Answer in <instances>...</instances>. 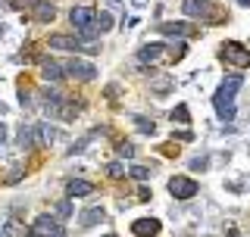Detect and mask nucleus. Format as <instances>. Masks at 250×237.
I'll return each mask as SVG.
<instances>
[{"mask_svg":"<svg viewBox=\"0 0 250 237\" xmlns=\"http://www.w3.org/2000/svg\"><path fill=\"white\" fill-rule=\"evenodd\" d=\"M241 84H244V78H241V75H225L222 84H219L213 103H216V113H219L222 122H231V118H234V94L241 91Z\"/></svg>","mask_w":250,"mask_h":237,"instance_id":"nucleus-1","label":"nucleus"},{"mask_svg":"<svg viewBox=\"0 0 250 237\" xmlns=\"http://www.w3.org/2000/svg\"><path fill=\"white\" fill-rule=\"evenodd\" d=\"M94 19H97V13L91 10V6H72V13H69V22H72V28H78L84 38H91L94 31Z\"/></svg>","mask_w":250,"mask_h":237,"instance_id":"nucleus-2","label":"nucleus"},{"mask_svg":"<svg viewBox=\"0 0 250 237\" xmlns=\"http://www.w3.org/2000/svg\"><path fill=\"white\" fill-rule=\"evenodd\" d=\"M62 75L75 78V81H91V78L97 75V69H94L88 59H69L66 66H62Z\"/></svg>","mask_w":250,"mask_h":237,"instance_id":"nucleus-3","label":"nucleus"},{"mask_svg":"<svg viewBox=\"0 0 250 237\" xmlns=\"http://www.w3.org/2000/svg\"><path fill=\"white\" fill-rule=\"evenodd\" d=\"M222 57L231 62V66H238V69H247L250 66V50L241 41H229L222 47Z\"/></svg>","mask_w":250,"mask_h":237,"instance_id":"nucleus-4","label":"nucleus"},{"mask_svg":"<svg viewBox=\"0 0 250 237\" xmlns=\"http://www.w3.org/2000/svg\"><path fill=\"white\" fill-rule=\"evenodd\" d=\"M197 191H200V187L194 184L191 178H185V175H175V178L169 181V194L175 197V200H191Z\"/></svg>","mask_w":250,"mask_h":237,"instance_id":"nucleus-5","label":"nucleus"},{"mask_svg":"<svg viewBox=\"0 0 250 237\" xmlns=\"http://www.w3.org/2000/svg\"><path fill=\"white\" fill-rule=\"evenodd\" d=\"M31 237H66V234H62V228H60L57 218H50V216H38L35 228H31Z\"/></svg>","mask_w":250,"mask_h":237,"instance_id":"nucleus-6","label":"nucleus"},{"mask_svg":"<svg viewBox=\"0 0 250 237\" xmlns=\"http://www.w3.org/2000/svg\"><path fill=\"white\" fill-rule=\"evenodd\" d=\"M185 16L191 19H207V16H216V6L209 0H185Z\"/></svg>","mask_w":250,"mask_h":237,"instance_id":"nucleus-7","label":"nucleus"},{"mask_svg":"<svg viewBox=\"0 0 250 237\" xmlns=\"http://www.w3.org/2000/svg\"><path fill=\"white\" fill-rule=\"evenodd\" d=\"M31 16H35L38 22H53L57 19V6H53L50 0H31Z\"/></svg>","mask_w":250,"mask_h":237,"instance_id":"nucleus-8","label":"nucleus"},{"mask_svg":"<svg viewBox=\"0 0 250 237\" xmlns=\"http://www.w3.org/2000/svg\"><path fill=\"white\" fill-rule=\"evenodd\" d=\"M131 231H135V237H153V234H160V222L156 218H138L131 225Z\"/></svg>","mask_w":250,"mask_h":237,"instance_id":"nucleus-9","label":"nucleus"},{"mask_svg":"<svg viewBox=\"0 0 250 237\" xmlns=\"http://www.w3.org/2000/svg\"><path fill=\"white\" fill-rule=\"evenodd\" d=\"M35 134L41 138V144H47V147H50V144H57V140H66V134H62L60 128H53V125H38Z\"/></svg>","mask_w":250,"mask_h":237,"instance_id":"nucleus-10","label":"nucleus"},{"mask_svg":"<svg viewBox=\"0 0 250 237\" xmlns=\"http://www.w3.org/2000/svg\"><path fill=\"white\" fill-rule=\"evenodd\" d=\"M50 47L53 50H84V44L82 41H75V38H69V35H53L50 38Z\"/></svg>","mask_w":250,"mask_h":237,"instance_id":"nucleus-11","label":"nucleus"},{"mask_svg":"<svg viewBox=\"0 0 250 237\" xmlns=\"http://www.w3.org/2000/svg\"><path fill=\"white\" fill-rule=\"evenodd\" d=\"M66 194L72 197V200H75V197H88V194H94V184H91V181H84V178H72L66 184Z\"/></svg>","mask_w":250,"mask_h":237,"instance_id":"nucleus-12","label":"nucleus"},{"mask_svg":"<svg viewBox=\"0 0 250 237\" xmlns=\"http://www.w3.org/2000/svg\"><path fill=\"white\" fill-rule=\"evenodd\" d=\"M160 31H163V35H172V38H188V35H194V28L188 25V22H163Z\"/></svg>","mask_w":250,"mask_h":237,"instance_id":"nucleus-13","label":"nucleus"},{"mask_svg":"<svg viewBox=\"0 0 250 237\" xmlns=\"http://www.w3.org/2000/svg\"><path fill=\"white\" fill-rule=\"evenodd\" d=\"M41 75L47 78V81H62V78H66V75H62V66H60V62H53V59H44L41 62Z\"/></svg>","mask_w":250,"mask_h":237,"instance_id":"nucleus-14","label":"nucleus"},{"mask_svg":"<svg viewBox=\"0 0 250 237\" xmlns=\"http://www.w3.org/2000/svg\"><path fill=\"white\" fill-rule=\"evenodd\" d=\"M104 218H106L104 206H91V209H84V212H82V225H84V228H91V225L104 222Z\"/></svg>","mask_w":250,"mask_h":237,"instance_id":"nucleus-15","label":"nucleus"},{"mask_svg":"<svg viewBox=\"0 0 250 237\" xmlns=\"http://www.w3.org/2000/svg\"><path fill=\"white\" fill-rule=\"evenodd\" d=\"M160 53H163V44H144L138 50V62H153Z\"/></svg>","mask_w":250,"mask_h":237,"instance_id":"nucleus-16","label":"nucleus"},{"mask_svg":"<svg viewBox=\"0 0 250 237\" xmlns=\"http://www.w3.org/2000/svg\"><path fill=\"white\" fill-rule=\"evenodd\" d=\"M94 28L109 31V28H113V16H109V13H97V19H94Z\"/></svg>","mask_w":250,"mask_h":237,"instance_id":"nucleus-17","label":"nucleus"},{"mask_svg":"<svg viewBox=\"0 0 250 237\" xmlns=\"http://www.w3.org/2000/svg\"><path fill=\"white\" fill-rule=\"evenodd\" d=\"M169 118H172V122H191V113H188V106H185V103H178L175 109H172V116H169Z\"/></svg>","mask_w":250,"mask_h":237,"instance_id":"nucleus-18","label":"nucleus"},{"mask_svg":"<svg viewBox=\"0 0 250 237\" xmlns=\"http://www.w3.org/2000/svg\"><path fill=\"white\" fill-rule=\"evenodd\" d=\"M19 144H22V147H31V144H35V128L22 125V128H19Z\"/></svg>","mask_w":250,"mask_h":237,"instance_id":"nucleus-19","label":"nucleus"},{"mask_svg":"<svg viewBox=\"0 0 250 237\" xmlns=\"http://www.w3.org/2000/svg\"><path fill=\"white\" fill-rule=\"evenodd\" d=\"M135 125H138L144 134H153V131H156V122H153V118H144V116H135Z\"/></svg>","mask_w":250,"mask_h":237,"instance_id":"nucleus-20","label":"nucleus"},{"mask_svg":"<svg viewBox=\"0 0 250 237\" xmlns=\"http://www.w3.org/2000/svg\"><path fill=\"white\" fill-rule=\"evenodd\" d=\"M128 175H131V178H138V181H144V178H150V169H147V165H131Z\"/></svg>","mask_w":250,"mask_h":237,"instance_id":"nucleus-21","label":"nucleus"},{"mask_svg":"<svg viewBox=\"0 0 250 237\" xmlns=\"http://www.w3.org/2000/svg\"><path fill=\"white\" fill-rule=\"evenodd\" d=\"M106 172H109L113 178H122V175H125V165H122V162H109V169H106Z\"/></svg>","mask_w":250,"mask_h":237,"instance_id":"nucleus-22","label":"nucleus"},{"mask_svg":"<svg viewBox=\"0 0 250 237\" xmlns=\"http://www.w3.org/2000/svg\"><path fill=\"white\" fill-rule=\"evenodd\" d=\"M57 212H60V218H69V216H72V203H69V200H62L60 206H57Z\"/></svg>","mask_w":250,"mask_h":237,"instance_id":"nucleus-23","label":"nucleus"},{"mask_svg":"<svg viewBox=\"0 0 250 237\" xmlns=\"http://www.w3.org/2000/svg\"><path fill=\"white\" fill-rule=\"evenodd\" d=\"M191 169L194 172H203V169H207V156H194V159H191Z\"/></svg>","mask_w":250,"mask_h":237,"instance_id":"nucleus-24","label":"nucleus"},{"mask_svg":"<svg viewBox=\"0 0 250 237\" xmlns=\"http://www.w3.org/2000/svg\"><path fill=\"white\" fill-rule=\"evenodd\" d=\"M153 88H156V94H166V91L172 88V81H169V78H160V81H156Z\"/></svg>","mask_w":250,"mask_h":237,"instance_id":"nucleus-25","label":"nucleus"},{"mask_svg":"<svg viewBox=\"0 0 250 237\" xmlns=\"http://www.w3.org/2000/svg\"><path fill=\"white\" fill-rule=\"evenodd\" d=\"M119 153L122 156H135V147H131V144H119Z\"/></svg>","mask_w":250,"mask_h":237,"instance_id":"nucleus-26","label":"nucleus"},{"mask_svg":"<svg viewBox=\"0 0 250 237\" xmlns=\"http://www.w3.org/2000/svg\"><path fill=\"white\" fill-rule=\"evenodd\" d=\"M3 140H6V128H3V125H0V144H3Z\"/></svg>","mask_w":250,"mask_h":237,"instance_id":"nucleus-27","label":"nucleus"},{"mask_svg":"<svg viewBox=\"0 0 250 237\" xmlns=\"http://www.w3.org/2000/svg\"><path fill=\"white\" fill-rule=\"evenodd\" d=\"M238 3H241V6H250V0H238Z\"/></svg>","mask_w":250,"mask_h":237,"instance_id":"nucleus-28","label":"nucleus"},{"mask_svg":"<svg viewBox=\"0 0 250 237\" xmlns=\"http://www.w3.org/2000/svg\"><path fill=\"white\" fill-rule=\"evenodd\" d=\"M104 237H116V234H104Z\"/></svg>","mask_w":250,"mask_h":237,"instance_id":"nucleus-29","label":"nucleus"}]
</instances>
